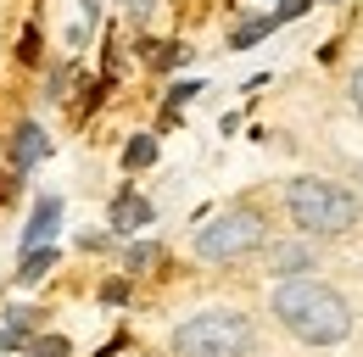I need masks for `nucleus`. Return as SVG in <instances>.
Instances as JSON below:
<instances>
[{
    "label": "nucleus",
    "instance_id": "f257e3e1",
    "mask_svg": "<svg viewBox=\"0 0 363 357\" xmlns=\"http://www.w3.org/2000/svg\"><path fill=\"white\" fill-rule=\"evenodd\" d=\"M274 318L308 346H335L352 335V307L330 285H313V279H285L274 290Z\"/></svg>",
    "mask_w": 363,
    "mask_h": 357
},
{
    "label": "nucleus",
    "instance_id": "f03ea898",
    "mask_svg": "<svg viewBox=\"0 0 363 357\" xmlns=\"http://www.w3.org/2000/svg\"><path fill=\"white\" fill-rule=\"evenodd\" d=\"M252 318L246 312H229V307H213V312H196L174 329V352L179 357H246L252 352Z\"/></svg>",
    "mask_w": 363,
    "mask_h": 357
},
{
    "label": "nucleus",
    "instance_id": "7ed1b4c3",
    "mask_svg": "<svg viewBox=\"0 0 363 357\" xmlns=\"http://www.w3.org/2000/svg\"><path fill=\"white\" fill-rule=\"evenodd\" d=\"M285 207H291L296 229H308V234H341V229H352L358 212H363L358 196L335 190L330 178H296V184L285 190Z\"/></svg>",
    "mask_w": 363,
    "mask_h": 357
},
{
    "label": "nucleus",
    "instance_id": "20e7f679",
    "mask_svg": "<svg viewBox=\"0 0 363 357\" xmlns=\"http://www.w3.org/2000/svg\"><path fill=\"white\" fill-rule=\"evenodd\" d=\"M263 246V218L252 207H235L224 218H213L201 234H196V257L207 263H235V257H252Z\"/></svg>",
    "mask_w": 363,
    "mask_h": 357
},
{
    "label": "nucleus",
    "instance_id": "39448f33",
    "mask_svg": "<svg viewBox=\"0 0 363 357\" xmlns=\"http://www.w3.org/2000/svg\"><path fill=\"white\" fill-rule=\"evenodd\" d=\"M56 223H62V201H56V196H45V201L34 207V223L23 229V251H40L50 234H56Z\"/></svg>",
    "mask_w": 363,
    "mask_h": 357
},
{
    "label": "nucleus",
    "instance_id": "423d86ee",
    "mask_svg": "<svg viewBox=\"0 0 363 357\" xmlns=\"http://www.w3.org/2000/svg\"><path fill=\"white\" fill-rule=\"evenodd\" d=\"M45 151L50 145H45V129H40V123H17V134H11V162H17V168H34Z\"/></svg>",
    "mask_w": 363,
    "mask_h": 357
},
{
    "label": "nucleus",
    "instance_id": "0eeeda50",
    "mask_svg": "<svg viewBox=\"0 0 363 357\" xmlns=\"http://www.w3.org/2000/svg\"><path fill=\"white\" fill-rule=\"evenodd\" d=\"M269 263H274L279 279H302V273L313 268V251H308V246H296V240H285V246H274V251H269Z\"/></svg>",
    "mask_w": 363,
    "mask_h": 357
},
{
    "label": "nucleus",
    "instance_id": "6e6552de",
    "mask_svg": "<svg viewBox=\"0 0 363 357\" xmlns=\"http://www.w3.org/2000/svg\"><path fill=\"white\" fill-rule=\"evenodd\" d=\"M112 223H118V229H145V223H151V201L135 196V190H123V196L112 201Z\"/></svg>",
    "mask_w": 363,
    "mask_h": 357
},
{
    "label": "nucleus",
    "instance_id": "1a4fd4ad",
    "mask_svg": "<svg viewBox=\"0 0 363 357\" xmlns=\"http://www.w3.org/2000/svg\"><path fill=\"white\" fill-rule=\"evenodd\" d=\"M50 268H56V251H50V246H40V251H23V268H17V279H23V285H34V279H45Z\"/></svg>",
    "mask_w": 363,
    "mask_h": 357
},
{
    "label": "nucleus",
    "instance_id": "9d476101",
    "mask_svg": "<svg viewBox=\"0 0 363 357\" xmlns=\"http://www.w3.org/2000/svg\"><path fill=\"white\" fill-rule=\"evenodd\" d=\"M123 162H129V168H151V162H157V140H151V134H135L129 151H123Z\"/></svg>",
    "mask_w": 363,
    "mask_h": 357
},
{
    "label": "nucleus",
    "instance_id": "9b49d317",
    "mask_svg": "<svg viewBox=\"0 0 363 357\" xmlns=\"http://www.w3.org/2000/svg\"><path fill=\"white\" fill-rule=\"evenodd\" d=\"M269 28H274V17H257V23H246V28H235V45L246 50V45H252V40H263Z\"/></svg>",
    "mask_w": 363,
    "mask_h": 357
},
{
    "label": "nucleus",
    "instance_id": "f8f14e48",
    "mask_svg": "<svg viewBox=\"0 0 363 357\" xmlns=\"http://www.w3.org/2000/svg\"><path fill=\"white\" fill-rule=\"evenodd\" d=\"M28 357H67V341H62V335H45V341L28 346Z\"/></svg>",
    "mask_w": 363,
    "mask_h": 357
},
{
    "label": "nucleus",
    "instance_id": "ddd939ff",
    "mask_svg": "<svg viewBox=\"0 0 363 357\" xmlns=\"http://www.w3.org/2000/svg\"><path fill=\"white\" fill-rule=\"evenodd\" d=\"M151 263H162L157 246H129V268H151Z\"/></svg>",
    "mask_w": 363,
    "mask_h": 357
},
{
    "label": "nucleus",
    "instance_id": "4468645a",
    "mask_svg": "<svg viewBox=\"0 0 363 357\" xmlns=\"http://www.w3.org/2000/svg\"><path fill=\"white\" fill-rule=\"evenodd\" d=\"M352 106H358V118H363V67L352 73Z\"/></svg>",
    "mask_w": 363,
    "mask_h": 357
},
{
    "label": "nucleus",
    "instance_id": "2eb2a0df",
    "mask_svg": "<svg viewBox=\"0 0 363 357\" xmlns=\"http://www.w3.org/2000/svg\"><path fill=\"white\" fill-rule=\"evenodd\" d=\"M11 196H17V178H11V174H0V201H11Z\"/></svg>",
    "mask_w": 363,
    "mask_h": 357
},
{
    "label": "nucleus",
    "instance_id": "dca6fc26",
    "mask_svg": "<svg viewBox=\"0 0 363 357\" xmlns=\"http://www.w3.org/2000/svg\"><path fill=\"white\" fill-rule=\"evenodd\" d=\"M129 6H135V17H145V11H151V0H129Z\"/></svg>",
    "mask_w": 363,
    "mask_h": 357
},
{
    "label": "nucleus",
    "instance_id": "f3484780",
    "mask_svg": "<svg viewBox=\"0 0 363 357\" xmlns=\"http://www.w3.org/2000/svg\"><path fill=\"white\" fill-rule=\"evenodd\" d=\"M84 11H90V17H101V0H84Z\"/></svg>",
    "mask_w": 363,
    "mask_h": 357
}]
</instances>
